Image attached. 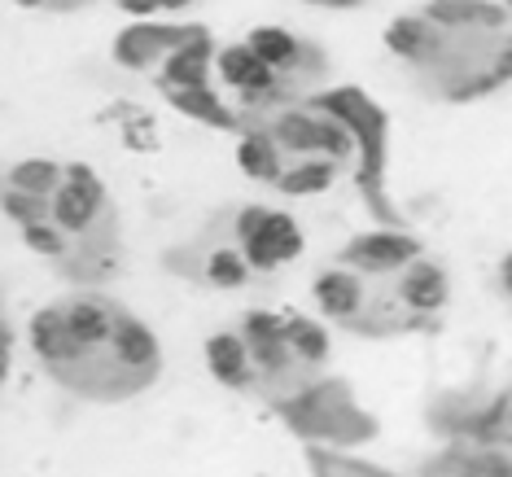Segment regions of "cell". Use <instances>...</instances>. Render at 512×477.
I'll return each instance as SVG.
<instances>
[{
  "mask_svg": "<svg viewBox=\"0 0 512 477\" xmlns=\"http://www.w3.org/2000/svg\"><path fill=\"white\" fill-rule=\"evenodd\" d=\"M451 267L407 224H372L346 237L311 276V302L329 329L359 342H407L447 320Z\"/></svg>",
  "mask_w": 512,
  "mask_h": 477,
  "instance_id": "6da1fadb",
  "label": "cell"
},
{
  "mask_svg": "<svg viewBox=\"0 0 512 477\" xmlns=\"http://www.w3.org/2000/svg\"><path fill=\"white\" fill-rule=\"evenodd\" d=\"M0 215L27 254L71 289H106L127 267L119 197L84 158L31 154L0 171Z\"/></svg>",
  "mask_w": 512,
  "mask_h": 477,
  "instance_id": "7a4b0ae2",
  "label": "cell"
},
{
  "mask_svg": "<svg viewBox=\"0 0 512 477\" xmlns=\"http://www.w3.org/2000/svg\"><path fill=\"white\" fill-rule=\"evenodd\" d=\"M22 337L44 381L88 407H127L167 372L158 329L110 289L66 285L31 311Z\"/></svg>",
  "mask_w": 512,
  "mask_h": 477,
  "instance_id": "3957f363",
  "label": "cell"
},
{
  "mask_svg": "<svg viewBox=\"0 0 512 477\" xmlns=\"http://www.w3.org/2000/svg\"><path fill=\"white\" fill-rule=\"evenodd\" d=\"M381 49L429 106H477L512 88V9L499 0H421L386 22Z\"/></svg>",
  "mask_w": 512,
  "mask_h": 477,
  "instance_id": "277c9868",
  "label": "cell"
},
{
  "mask_svg": "<svg viewBox=\"0 0 512 477\" xmlns=\"http://www.w3.org/2000/svg\"><path fill=\"white\" fill-rule=\"evenodd\" d=\"M202 364L228 394L272 407L333 368V329L294 307H246L206 333Z\"/></svg>",
  "mask_w": 512,
  "mask_h": 477,
  "instance_id": "5b68a950",
  "label": "cell"
},
{
  "mask_svg": "<svg viewBox=\"0 0 512 477\" xmlns=\"http://www.w3.org/2000/svg\"><path fill=\"white\" fill-rule=\"evenodd\" d=\"M232 158L241 176L276 197H320L355 167V141L316 97L276 106L263 114H241L232 136Z\"/></svg>",
  "mask_w": 512,
  "mask_h": 477,
  "instance_id": "8992f818",
  "label": "cell"
},
{
  "mask_svg": "<svg viewBox=\"0 0 512 477\" xmlns=\"http://www.w3.org/2000/svg\"><path fill=\"white\" fill-rule=\"evenodd\" d=\"M215 53V31L189 18H132L110 40V62L123 75L149 84V92L162 97V106H171L180 119L206 132L237 136L241 114L232 110L215 79Z\"/></svg>",
  "mask_w": 512,
  "mask_h": 477,
  "instance_id": "52a82bcc",
  "label": "cell"
},
{
  "mask_svg": "<svg viewBox=\"0 0 512 477\" xmlns=\"http://www.w3.org/2000/svg\"><path fill=\"white\" fill-rule=\"evenodd\" d=\"M302 246H307V232L289 211L272 202H232L176 241L167 267L197 289L237 294L294 267L302 259Z\"/></svg>",
  "mask_w": 512,
  "mask_h": 477,
  "instance_id": "ba28073f",
  "label": "cell"
},
{
  "mask_svg": "<svg viewBox=\"0 0 512 477\" xmlns=\"http://www.w3.org/2000/svg\"><path fill=\"white\" fill-rule=\"evenodd\" d=\"M333 53L285 22H259L219 44L215 79L237 114H263L316 97L333 84Z\"/></svg>",
  "mask_w": 512,
  "mask_h": 477,
  "instance_id": "9c48e42d",
  "label": "cell"
},
{
  "mask_svg": "<svg viewBox=\"0 0 512 477\" xmlns=\"http://www.w3.org/2000/svg\"><path fill=\"white\" fill-rule=\"evenodd\" d=\"M267 412L281 421V429L298 447H337L364 451L381 438V421L372 407H364L359 390L337 372H320L311 386L294 390L289 399L272 403Z\"/></svg>",
  "mask_w": 512,
  "mask_h": 477,
  "instance_id": "30bf717a",
  "label": "cell"
},
{
  "mask_svg": "<svg viewBox=\"0 0 512 477\" xmlns=\"http://www.w3.org/2000/svg\"><path fill=\"white\" fill-rule=\"evenodd\" d=\"M316 101L351 132L355 141V193L372 215V224H407L399 215V202L390 193V110L359 84H329L316 92Z\"/></svg>",
  "mask_w": 512,
  "mask_h": 477,
  "instance_id": "8fae6325",
  "label": "cell"
},
{
  "mask_svg": "<svg viewBox=\"0 0 512 477\" xmlns=\"http://www.w3.org/2000/svg\"><path fill=\"white\" fill-rule=\"evenodd\" d=\"M425 429L434 442H473V447L512 451V390L508 386H438L425 399Z\"/></svg>",
  "mask_w": 512,
  "mask_h": 477,
  "instance_id": "7c38bea8",
  "label": "cell"
},
{
  "mask_svg": "<svg viewBox=\"0 0 512 477\" xmlns=\"http://www.w3.org/2000/svg\"><path fill=\"white\" fill-rule=\"evenodd\" d=\"M412 477H512V451L473 447V442H434Z\"/></svg>",
  "mask_w": 512,
  "mask_h": 477,
  "instance_id": "4fadbf2b",
  "label": "cell"
},
{
  "mask_svg": "<svg viewBox=\"0 0 512 477\" xmlns=\"http://www.w3.org/2000/svg\"><path fill=\"white\" fill-rule=\"evenodd\" d=\"M302 464L311 477H403L386 469L381 460H368L359 451H337V447H302Z\"/></svg>",
  "mask_w": 512,
  "mask_h": 477,
  "instance_id": "5bb4252c",
  "label": "cell"
},
{
  "mask_svg": "<svg viewBox=\"0 0 512 477\" xmlns=\"http://www.w3.org/2000/svg\"><path fill=\"white\" fill-rule=\"evenodd\" d=\"M14 364H18V320H14V302H9V289L0 285V399H5V390H9Z\"/></svg>",
  "mask_w": 512,
  "mask_h": 477,
  "instance_id": "9a60e30c",
  "label": "cell"
},
{
  "mask_svg": "<svg viewBox=\"0 0 512 477\" xmlns=\"http://www.w3.org/2000/svg\"><path fill=\"white\" fill-rule=\"evenodd\" d=\"M114 9H123L127 18H184L202 0H110Z\"/></svg>",
  "mask_w": 512,
  "mask_h": 477,
  "instance_id": "2e32d148",
  "label": "cell"
},
{
  "mask_svg": "<svg viewBox=\"0 0 512 477\" xmlns=\"http://www.w3.org/2000/svg\"><path fill=\"white\" fill-rule=\"evenodd\" d=\"M22 14H44V18H66V14H84V9L101 5V0H9Z\"/></svg>",
  "mask_w": 512,
  "mask_h": 477,
  "instance_id": "e0dca14e",
  "label": "cell"
},
{
  "mask_svg": "<svg viewBox=\"0 0 512 477\" xmlns=\"http://www.w3.org/2000/svg\"><path fill=\"white\" fill-rule=\"evenodd\" d=\"M495 289H499V298L512 307V246L499 254V263H495Z\"/></svg>",
  "mask_w": 512,
  "mask_h": 477,
  "instance_id": "ac0fdd59",
  "label": "cell"
},
{
  "mask_svg": "<svg viewBox=\"0 0 512 477\" xmlns=\"http://www.w3.org/2000/svg\"><path fill=\"white\" fill-rule=\"evenodd\" d=\"M302 5H311V9H329V14H355V9L372 5V0H302Z\"/></svg>",
  "mask_w": 512,
  "mask_h": 477,
  "instance_id": "d6986e66",
  "label": "cell"
},
{
  "mask_svg": "<svg viewBox=\"0 0 512 477\" xmlns=\"http://www.w3.org/2000/svg\"><path fill=\"white\" fill-rule=\"evenodd\" d=\"M499 5H504V9H512V0H499Z\"/></svg>",
  "mask_w": 512,
  "mask_h": 477,
  "instance_id": "ffe728a7",
  "label": "cell"
}]
</instances>
